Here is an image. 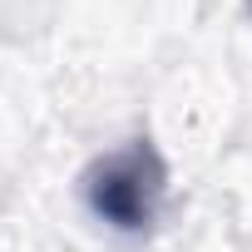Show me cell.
<instances>
[{"label": "cell", "instance_id": "obj_1", "mask_svg": "<svg viewBox=\"0 0 252 252\" xmlns=\"http://www.w3.org/2000/svg\"><path fill=\"white\" fill-rule=\"evenodd\" d=\"M163 193H168V163L149 139H129L99 154L84 173L89 213L119 232H149L163 213Z\"/></svg>", "mask_w": 252, "mask_h": 252}]
</instances>
